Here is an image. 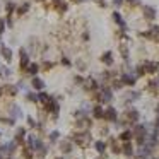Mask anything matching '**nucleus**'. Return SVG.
<instances>
[{
	"mask_svg": "<svg viewBox=\"0 0 159 159\" xmlns=\"http://www.w3.org/2000/svg\"><path fill=\"white\" fill-rule=\"evenodd\" d=\"M144 16H146V19H150V21L156 19V9L146 5V7H144Z\"/></svg>",
	"mask_w": 159,
	"mask_h": 159,
	"instance_id": "1",
	"label": "nucleus"
},
{
	"mask_svg": "<svg viewBox=\"0 0 159 159\" xmlns=\"http://www.w3.org/2000/svg\"><path fill=\"white\" fill-rule=\"evenodd\" d=\"M55 7H57V9H58V10H62V12H63V10L67 9V5H65V2H62V0H55Z\"/></svg>",
	"mask_w": 159,
	"mask_h": 159,
	"instance_id": "10",
	"label": "nucleus"
},
{
	"mask_svg": "<svg viewBox=\"0 0 159 159\" xmlns=\"http://www.w3.org/2000/svg\"><path fill=\"white\" fill-rule=\"evenodd\" d=\"M2 57L7 60V62H12V50L7 48V46H2Z\"/></svg>",
	"mask_w": 159,
	"mask_h": 159,
	"instance_id": "3",
	"label": "nucleus"
},
{
	"mask_svg": "<svg viewBox=\"0 0 159 159\" xmlns=\"http://www.w3.org/2000/svg\"><path fill=\"white\" fill-rule=\"evenodd\" d=\"M113 17H115V21L118 22V24H120V26H121V28H125V21L121 19V16H120L118 12H115V14H113Z\"/></svg>",
	"mask_w": 159,
	"mask_h": 159,
	"instance_id": "11",
	"label": "nucleus"
},
{
	"mask_svg": "<svg viewBox=\"0 0 159 159\" xmlns=\"http://www.w3.org/2000/svg\"><path fill=\"white\" fill-rule=\"evenodd\" d=\"M106 118H108V120H115V118H116V111H115L113 108H108V109H106Z\"/></svg>",
	"mask_w": 159,
	"mask_h": 159,
	"instance_id": "7",
	"label": "nucleus"
},
{
	"mask_svg": "<svg viewBox=\"0 0 159 159\" xmlns=\"http://www.w3.org/2000/svg\"><path fill=\"white\" fill-rule=\"evenodd\" d=\"M28 9H29V4H28V2H24V4L21 5V9H19V14H24Z\"/></svg>",
	"mask_w": 159,
	"mask_h": 159,
	"instance_id": "13",
	"label": "nucleus"
},
{
	"mask_svg": "<svg viewBox=\"0 0 159 159\" xmlns=\"http://www.w3.org/2000/svg\"><path fill=\"white\" fill-rule=\"evenodd\" d=\"M0 33H4V21H0Z\"/></svg>",
	"mask_w": 159,
	"mask_h": 159,
	"instance_id": "17",
	"label": "nucleus"
},
{
	"mask_svg": "<svg viewBox=\"0 0 159 159\" xmlns=\"http://www.w3.org/2000/svg\"><path fill=\"white\" fill-rule=\"evenodd\" d=\"M111 98H113V94H111V91L109 89L103 91V99L101 101H111Z\"/></svg>",
	"mask_w": 159,
	"mask_h": 159,
	"instance_id": "9",
	"label": "nucleus"
},
{
	"mask_svg": "<svg viewBox=\"0 0 159 159\" xmlns=\"http://www.w3.org/2000/svg\"><path fill=\"white\" fill-rule=\"evenodd\" d=\"M146 72H149V74H154L156 70H158V63H152V62H147L146 63V67H144Z\"/></svg>",
	"mask_w": 159,
	"mask_h": 159,
	"instance_id": "5",
	"label": "nucleus"
},
{
	"mask_svg": "<svg viewBox=\"0 0 159 159\" xmlns=\"http://www.w3.org/2000/svg\"><path fill=\"white\" fill-rule=\"evenodd\" d=\"M94 116H96V118L103 116V109H101L99 106H96V108H94Z\"/></svg>",
	"mask_w": 159,
	"mask_h": 159,
	"instance_id": "14",
	"label": "nucleus"
},
{
	"mask_svg": "<svg viewBox=\"0 0 159 159\" xmlns=\"http://www.w3.org/2000/svg\"><path fill=\"white\" fill-rule=\"evenodd\" d=\"M75 2H80V0H75Z\"/></svg>",
	"mask_w": 159,
	"mask_h": 159,
	"instance_id": "18",
	"label": "nucleus"
},
{
	"mask_svg": "<svg viewBox=\"0 0 159 159\" xmlns=\"http://www.w3.org/2000/svg\"><path fill=\"white\" fill-rule=\"evenodd\" d=\"M38 70H40V67H38L36 63H31V65H29V74H31V75H34Z\"/></svg>",
	"mask_w": 159,
	"mask_h": 159,
	"instance_id": "12",
	"label": "nucleus"
},
{
	"mask_svg": "<svg viewBox=\"0 0 159 159\" xmlns=\"http://www.w3.org/2000/svg\"><path fill=\"white\" fill-rule=\"evenodd\" d=\"M121 82H125V84H128V86H133V84H135V77L130 75V74H123V75H121Z\"/></svg>",
	"mask_w": 159,
	"mask_h": 159,
	"instance_id": "2",
	"label": "nucleus"
},
{
	"mask_svg": "<svg viewBox=\"0 0 159 159\" xmlns=\"http://www.w3.org/2000/svg\"><path fill=\"white\" fill-rule=\"evenodd\" d=\"M33 87H34V89H43V87H45V82L41 79H34L33 80Z\"/></svg>",
	"mask_w": 159,
	"mask_h": 159,
	"instance_id": "6",
	"label": "nucleus"
},
{
	"mask_svg": "<svg viewBox=\"0 0 159 159\" xmlns=\"http://www.w3.org/2000/svg\"><path fill=\"white\" fill-rule=\"evenodd\" d=\"M101 60H103L106 65H111V63H113V53H111V51H106V53L101 57Z\"/></svg>",
	"mask_w": 159,
	"mask_h": 159,
	"instance_id": "4",
	"label": "nucleus"
},
{
	"mask_svg": "<svg viewBox=\"0 0 159 159\" xmlns=\"http://www.w3.org/2000/svg\"><path fill=\"white\" fill-rule=\"evenodd\" d=\"M0 94H2V91H0Z\"/></svg>",
	"mask_w": 159,
	"mask_h": 159,
	"instance_id": "19",
	"label": "nucleus"
},
{
	"mask_svg": "<svg viewBox=\"0 0 159 159\" xmlns=\"http://www.w3.org/2000/svg\"><path fill=\"white\" fill-rule=\"evenodd\" d=\"M21 57H22V60H21V65H22V67L29 63V58H28V55H26V51L24 50H21Z\"/></svg>",
	"mask_w": 159,
	"mask_h": 159,
	"instance_id": "8",
	"label": "nucleus"
},
{
	"mask_svg": "<svg viewBox=\"0 0 159 159\" xmlns=\"http://www.w3.org/2000/svg\"><path fill=\"white\" fill-rule=\"evenodd\" d=\"M96 147H98V150H103V149H104V146H103L101 142H98V144H96Z\"/></svg>",
	"mask_w": 159,
	"mask_h": 159,
	"instance_id": "16",
	"label": "nucleus"
},
{
	"mask_svg": "<svg viewBox=\"0 0 159 159\" xmlns=\"http://www.w3.org/2000/svg\"><path fill=\"white\" fill-rule=\"evenodd\" d=\"M113 4H115V5H116V7H120V5H121V4H123V0H113Z\"/></svg>",
	"mask_w": 159,
	"mask_h": 159,
	"instance_id": "15",
	"label": "nucleus"
}]
</instances>
